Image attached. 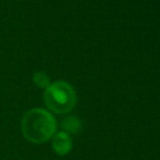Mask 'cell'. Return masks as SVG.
I'll list each match as a JSON object with an SVG mask.
<instances>
[{
  "label": "cell",
  "mask_w": 160,
  "mask_h": 160,
  "mask_svg": "<svg viewBox=\"0 0 160 160\" xmlns=\"http://www.w3.org/2000/svg\"><path fill=\"white\" fill-rule=\"evenodd\" d=\"M21 128L25 139L33 144H42L53 137L57 122L50 112L42 108H35L24 114Z\"/></svg>",
  "instance_id": "1"
},
{
  "label": "cell",
  "mask_w": 160,
  "mask_h": 160,
  "mask_svg": "<svg viewBox=\"0 0 160 160\" xmlns=\"http://www.w3.org/2000/svg\"><path fill=\"white\" fill-rule=\"evenodd\" d=\"M61 127L68 134H76L80 132L82 124H81V121L75 117H68L62 121Z\"/></svg>",
  "instance_id": "4"
},
{
  "label": "cell",
  "mask_w": 160,
  "mask_h": 160,
  "mask_svg": "<svg viewBox=\"0 0 160 160\" xmlns=\"http://www.w3.org/2000/svg\"><path fill=\"white\" fill-rule=\"evenodd\" d=\"M33 81H34V84L36 86L40 87V88L46 89L50 85L49 76L46 73H44V72H36L33 75Z\"/></svg>",
  "instance_id": "5"
},
{
  "label": "cell",
  "mask_w": 160,
  "mask_h": 160,
  "mask_svg": "<svg viewBox=\"0 0 160 160\" xmlns=\"http://www.w3.org/2000/svg\"><path fill=\"white\" fill-rule=\"evenodd\" d=\"M44 101L55 113H68L76 105V93L69 83L57 81L45 89Z\"/></svg>",
  "instance_id": "2"
},
{
  "label": "cell",
  "mask_w": 160,
  "mask_h": 160,
  "mask_svg": "<svg viewBox=\"0 0 160 160\" xmlns=\"http://www.w3.org/2000/svg\"><path fill=\"white\" fill-rule=\"evenodd\" d=\"M52 148L56 154L60 156L69 154L72 149V139L65 132L56 133L52 137Z\"/></svg>",
  "instance_id": "3"
}]
</instances>
